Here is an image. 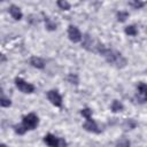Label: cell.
<instances>
[{"label":"cell","instance_id":"3957f363","mask_svg":"<svg viewBox=\"0 0 147 147\" xmlns=\"http://www.w3.org/2000/svg\"><path fill=\"white\" fill-rule=\"evenodd\" d=\"M15 85L16 87L22 92V93H25V94H30V93H33L34 92V86L28 82H25L24 79L22 78H15Z\"/></svg>","mask_w":147,"mask_h":147},{"label":"cell","instance_id":"4fadbf2b","mask_svg":"<svg viewBox=\"0 0 147 147\" xmlns=\"http://www.w3.org/2000/svg\"><path fill=\"white\" fill-rule=\"evenodd\" d=\"M45 24H46V29L49 30V31H54V30L56 29L55 22H53L49 17H46V18H45Z\"/></svg>","mask_w":147,"mask_h":147},{"label":"cell","instance_id":"30bf717a","mask_svg":"<svg viewBox=\"0 0 147 147\" xmlns=\"http://www.w3.org/2000/svg\"><path fill=\"white\" fill-rule=\"evenodd\" d=\"M30 64L33 67V68H37V69H44L45 67V61L39 57V56H32L30 59Z\"/></svg>","mask_w":147,"mask_h":147},{"label":"cell","instance_id":"7402d4cb","mask_svg":"<svg viewBox=\"0 0 147 147\" xmlns=\"http://www.w3.org/2000/svg\"><path fill=\"white\" fill-rule=\"evenodd\" d=\"M6 61H7V57H6V56L0 52V64H1V63H3V62H6Z\"/></svg>","mask_w":147,"mask_h":147},{"label":"cell","instance_id":"8fae6325","mask_svg":"<svg viewBox=\"0 0 147 147\" xmlns=\"http://www.w3.org/2000/svg\"><path fill=\"white\" fill-rule=\"evenodd\" d=\"M8 10H9V14L11 15V17L13 18H15V20H21L22 18V16H23V14H22V11H21V9L17 7V6H10L9 8H8Z\"/></svg>","mask_w":147,"mask_h":147},{"label":"cell","instance_id":"5bb4252c","mask_svg":"<svg viewBox=\"0 0 147 147\" xmlns=\"http://www.w3.org/2000/svg\"><path fill=\"white\" fill-rule=\"evenodd\" d=\"M125 33L129 34V36H137L138 30H137V28L134 25H129V26L125 28Z\"/></svg>","mask_w":147,"mask_h":147},{"label":"cell","instance_id":"44dd1931","mask_svg":"<svg viewBox=\"0 0 147 147\" xmlns=\"http://www.w3.org/2000/svg\"><path fill=\"white\" fill-rule=\"evenodd\" d=\"M130 3H131V6L134 7V8H140V7L144 6V3H142L140 0H130Z\"/></svg>","mask_w":147,"mask_h":147},{"label":"cell","instance_id":"277c9868","mask_svg":"<svg viewBox=\"0 0 147 147\" xmlns=\"http://www.w3.org/2000/svg\"><path fill=\"white\" fill-rule=\"evenodd\" d=\"M44 141L46 142V145L52 146V147H57V146H64L65 145L64 140H62V139H60V138H57V137H55L51 133H48L44 137Z\"/></svg>","mask_w":147,"mask_h":147},{"label":"cell","instance_id":"8992f818","mask_svg":"<svg viewBox=\"0 0 147 147\" xmlns=\"http://www.w3.org/2000/svg\"><path fill=\"white\" fill-rule=\"evenodd\" d=\"M68 37H69V39L72 42H78V41L82 40V37L83 36H82V33H80V31L78 30L77 26L70 25L69 29H68Z\"/></svg>","mask_w":147,"mask_h":147},{"label":"cell","instance_id":"7c38bea8","mask_svg":"<svg viewBox=\"0 0 147 147\" xmlns=\"http://www.w3.org/2000/svg\"><path fill=\"white\" fill-rule=\"evenodd\" d=\"M110 108H111V111L118 113V111H122L123 110V105L118 100H114L113 103H111V106H110Z\"/></svg>","mask_w":147,"mask_h":147},{"label":"cell","instance_id":"e0dca14e","mask_svg":"<svg viewBox=\"0 0 147 147\" xmlns=\"http://www.w3.org/2000/svg\"><path fill=\"white\" fill-rule=\"evenodd\" d=\"M80 114H82L86 119L92 118V110H91L90 108H84V109H82V110H80Z\"/></svg>","mask_w":147,"mask_h":147},{"label":"cell","instance_id":"9a60e30c","mask_svg":"<svg viewBox=\"0 0 147 147\" xmlns=\"http://www.w3.org/2000/svg\"><path fill=\"white\" fill-rule=\"evenodd\" d=\"M57 6L62 10H69L70 9V3L67 0H57Z\"/></svg>","mask_w":147,"mask_h":147},{"label":"cell","instance_id":"9c48e42d","mask_svg":"<svg viewBox=\"0 0 147 147\" xmlns=\"http://www.w3.org/2000/svg\"><path fill=\"white\" fill-rule=\"evenodd\" d=\"M83 38V42H82V46L84 47V48H86V49H88V51H95V47L93 46L94 45V42H93V39L88 36V34H85L84 37H82Z\"/></svg>","mask_w":147,"mask_h":147},{"label":"cell","instance_id":"52a82bcc","mask_svg":"<svg viewBox=\"0 0 147 147\" xmlns=\"http://www.w3.org/2000/svg\"><path fill=\"white\" fill-rule=\"evenodd\" d=\"M146 95H147V86L145 83L140 82L137 85V99L140 103H145L146 101Z\"/></svg>","mask_w":147,"mask_h":147},{"label":"cell","instance_id":"5b68a950","mask_svg":"<svg viewBox=\"0 0 147 147\" xmlns=\"http://www.w3.org/2000/svg\"><path fill=\"white\" fill-rule=\"evenodd\" d=\"M47 98L49 100V102L55 106V107H61L62 106V98L60 95V93L56 90H51L47 92Z\"/></svg>","mask_w":147,"mask_h":147},{"label":"cell","instance_id":"603a6c76","mask_svg":"<svg viewBox=\"0 0 147 147\" xmlns=\"http://www.w3.org/2000/svg\"><path fill=\"white\" fill-rule=\"evenodd\" d=\"M0 1H3V0H0Z\"/></svg>","mask_w":147,"mask_h":147},{"label":"cell","instance_id":"ba28073f","mask_svg":"<svg viewBox=\"0 0 147 147\" xmlns=\"http://www.w3.org/2000/svg\"><path fill=\"white\" fill-rule=\"evenodd\" d=\"M83 127H84L86 131H88V132H93V133H99V132H100V130H99L96 123H95L92 118L86 119V122L83 124Z\"/></svg>","mask_w":147,"mask_h":147},{"label":"cell","instance_id":"2e32d148","mask_svg":"<svg viewBox=\"0 0 147 147\" xmlns=\"http://www.w3.org/2000/svg\"><path fill=\"white\" fill-rule=\"evenodd\" d=\"M129 17V13L127 11H124V10H121L117 13V20L119 22H124L126 18Z\"/></svg>","mask_w":147,"mask_h":147},{"label":"cell","instance_id":"7a4b0ae2","mask_svg":"<svg viewBox=\"0 0 147 147\" xmlns=\"http://www.w3.org/2000/svg\"><path fill=\"white\" fill-rule=\"evenodd\" d=\"M39 124V118L36 114L33 113H30L28 115H25L22 119V126L25 129V131L28 130H34Z\"/></svg>","mask_w":147,"mask_h":147},{"label":"cell","instance_id":"ffe728a7","mask_svg":"<svg viewBox=\"0 0 147 147\" xmlns=\"http://www.w3.org/2000/svg\"><path fill=\"white\" fill-rule=\"evenodd\" d=\"M14 130H15V132L17 133V134H24L26 131H25V129L21 125V124H18V125H15L14 126Z\"/></svg>","mask_w":147,"mask_h":147},{"label":"cell","instance_id":"ac0fdd59","mask_svg":"<svg viewBox=\"0 0 147 147\" xmlns=\"http://www.w3.org/2000/svg\"><path fill=\"white\" fill-rule=\"evenodd\" d=\"M11 101L5 96H0V107H10Z\"/></svg>","mask_w":147,"mask_h":147},{"label":"cell","instance_id":"6da1fadb","mask_svg":"<svg viewBox=\"0 0 147 147\" xmlns=\"http://www.w3.org/2000/svg\"><path fill=\"white\" fill-rule=\"evenodd\" d=\"M95 51L99 52L106 60L108 63L117 67V68H123L126 65V60L125 57L117 51L115 49H111L107 46H105L103 44H100L98 42L96 46H95Z\"/></svg>","mask_w":147,"mask_h":147},{"label":"cell","instance_id":"d6986e66","mask_svg":"<svg viewBox=\"0 0 147 147\" xmlns=\"http://www.w3.org/2000/svg\"><path fill=\"white\" fill-rule=\"evenodd\" d=\"M68 82L71 83V84L77 85L78 84V76L76 74H69L68 75Z\"/></svg>","mask_w":147,"mask_h":147}]
</instances>
